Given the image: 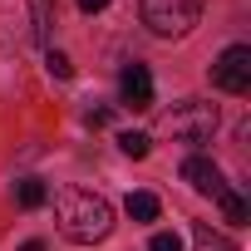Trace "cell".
Masks as SVG:
<instances>
[{
	"mask_svg": "<svg viewBox=\"0 0 251 251\" xmlns=\"http://www.w3.org/2000/svg\"><path fill=\"white\" fill-rule=\"evenodd\" d=\"M54 217H59V231L74 241V246H94L113 231V207L108 197L89 192V187H64L54 197Z\"/></svg>",
	"mask_w": 251,
	"mask_h": 251,
	"instance_id": "cell-1",
	"label": "cell"
},
{
	"mask_svg": "<svg viewBox=\"0 0 251 251\" xmlns=\"http://www.w3.org/2000/svg\"><path fill=\"white\" fill-rule=\"evenodd\" d=\"M202 5L207 0H143V25L163 40H177L202 20Z\"/></svg>",
	"mask_w": 251,
	"mask_h": 251,
	"instance_id": "cell-2",
	"label": "cell"
},
{
	"mask_svg": "<svg viewBox=\"0 0 251 251\" xmlns=\"http://www.w3.org/2000/svg\"><path fill=\"white\" fill-rule=\"evenodd\" d=\"M163 128H168L173 138H182V143H207V138L217 133V108L202 103V99H187V103H177V108L163 118Z\"/></svg>",
	"mask_w": 251,
	"mask_h": 251,
	"instance_id": "cell-3",
	"label": "cell"
},
{
	"mask_svg": "<svg viewBox=\"0 0 251 251\" xmlns=\"http://www.w3.org/2000/svg\"><path fill=\"white\" fill-rule=\"evenodd\" d=\"M212 84H217L222 94H246V89H251V45L222 50V59L212 64Z\"/></svg>",
	"mask_w": 251,
	"mask_h": 251,
	"instance_id": "cell-4",
	"label": "cell"
},
{
	"mask_svg": "<svg viewBox=\"0 0 251 251\" xmlns=\"http://www.w3.org/2000/svg\"><path fill=\"white\" fill-rule=\"evenodd\" d=\"M118 94H123V103L128 108H153V74H148V64H123V74H118Z\"/></svg>",
	"mask_w": 251,
	"mask_h": 251,
	"instance_id": "cell-5",
	"label": "cell"
},
{
	"mask_svg": "<svg viewBox=\"0 0 251 251\" xmlns=\"http://www.w3.org/2000/svg\"><path fill=\"white\" fill-rule=\"evenodd\" d=\"M182 177L202 192V197H217L222 187H226V177H222V168L212 163V158H202V153H192L187 163H182Z\"/></svg>",
	"mask_w": 251,
	"mask_h": 251,
	"instance_id": "cell-6",
	"label": "cell"
},
{
	"mask_svg": "<svg viewBox=\"0 0 251 251\" xmlns=\"http://www.w3.org/2000/svg\"><path fill=\"white\" fill-rule=\"evenodd\" d=\"M192 246H197V251H241V246H236L231 236H222V231H212L207 222H197V226H192Z\"/></svg>",
	"mask_w": 251,
	"mask_h": 251,
	"instance_id": "cell-7",
	"label": "cell"
},
{
	"mask_svg": "<svg viewBox=\"0 0 251 251\" xmlns=\"http://www.w3.org/2000/svg\"><path fill=\"white\" fill-rule=\"evenodd\" d=\"M15 202H20L25 212H35V207L50 202V187H45L40 177H25V182H15Z\"/></svg>",
	"mask_w": 251,
	"mask_h": 251,
	"instance_id": "cell-8",
	"label": "cell"
},
{
	"mask_svg": "<svg viewBox=\"0 0 251 251\" xmlns=\"http://www.w3.org/2000/svg\"><path fill=\"white\" fill-rule=\"evenodd\" d=\"M123 207H128L133 222H158V197H153V192H128Z\"/></svg>",
	"mask_w": 251,
	"mask_h": 251,
	"instance_id": "cell-9",
	"label": "cell"
},
{
	"mask_svg": "<svg viewBox=\"0 0 251 251\" xmlns=\"http://www.w3.org/2000/svg\"><path fill=\"white\" fill-rule=\"evenodd\" d=\"M217 202H222V212H226V222H236V226L246 222V197H241V192H231V187H222V192H217Z\"/></svg>",
	"mask_w": 251,
	"mask_h": 251,
	"instance_id": "cell-10",
	"label": "cell"
},
{
	"mask_svg": "<svg viewBox=\"0 0 251 251\" xmlns=\"http://www.w3.org/2000/svg\"><path fill=\"white\" fill-rule=\"evenodd\" d=\"M118 148L128 153V158H148V153H153V138H148V133H133V128H128V133H118Z\"/></svg>",
	"mask_w": 251,
	"mask_h": 251,
	"instance_id": "cell-11",
	"label": "cell"
},
{
	"mask_svg": "<svg viewBox=\"0 0 251 251\" xmlns=\"http://www.w3.org/2000/svg\"><path fill=\"white\" fill-rule=\"evenodd\" d=\"M30 15H35V35H40V40H50V25H54L50 0H30Z\"/></svg>",
	"mask_w": 251,
	"mask_h": 251,
	"instance_id": "cell-12",
	"label": "cell"
},
{
	"mask_svg": "<svg viewBox=\"0 0 251 251\" xmlns=\"http://www.w3.org/2000/svg\"><path fill=\"white\" fill-rule=\"evenodd\" d=\"M45 64H50V74H54V79H69V74H74L69 54H59V50H50V54H45Z\"/></svg>",
	"mask_w": 251,
	"mask_h": 251,
	"instance_id": "cell-13",
	"label": "cell"
},
{
	"mask_svg": "<svg viewBox=\"0 0 251 251\" xmlns=\"http://www.w3.org/2000/svg\"><path fill=\"white\" fill-rule=\"evenodd\" d=\"M148 251H182V236H177V231H153Z\"/></svg>",
	"mask_w": 251,
	"mask_h": 251,
	"instance_id": "cell-14",
	"label": "cell"
},
{
	"mask_svg": "<svg viewBox=\"0 0 251 251\" xmlns=\"http://www.w3.org/2000/svg\"><path fill=\"white\" fill-rule=\"evenodd\" d=\"M84 118H89V128H103V123H108V108H89Z\"/></svg>",
	"mask_w": 251,
	"mask_h": 251,
	"instance_id": "cell-15",
	"label": "cell"
},
{
	"mask_svg": "<svg viewBox=\"0 0 251 251\" xmlns=\"http://www.w3.org/2000/svg\"><path fill=\"white\" fill-rule=\"evenodd\" d=\"M103 5H108V0H79V10H84V15H94V10H103Z\"/></svg>",
	"mask_w": 251,
	"mask_h": 251,
	"instance_id": "cell-16",
	"label": "cell"
},
{
	"mask_svg": "<svg viewBox=\"0 0 251 251\" xmlns=\"http://www.w3.org/2000/svg\"><path fill=\"white\" fill-rule=\"evenodd\" d=\"M20 251H45V246H40V241H25V246H20Z\"/></svg>",
	"mask_w": 251,
	"mask_h": 251,
	"instance_id": "cell-17",
	"label": "cell"
}]
</instances>
